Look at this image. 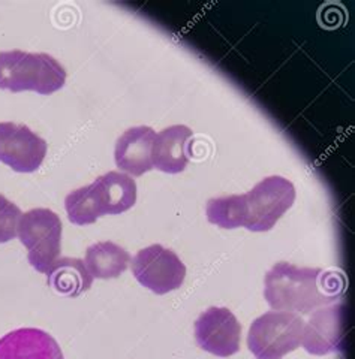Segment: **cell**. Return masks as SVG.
Wrapping results in <instances>:
<instances>
[{
    "label": "cell",
    "mask_w": 355,
    "mask_h": 359,
    "mask_svg": "<svg viewBox=\"0 0 355 359\" xmlns=\"http://www.w3.org/2000/svg\"><path fill=\"white\" fill-rule=\"evenodd\" d=\"M343 290L345 278L340 273L290 262H277L264 278V298L276 311L312 313L335 302Z\"/></svg>",
    "instance_id": "1"
},
{
    "label": "cell",
    "mask_w": 355,
    "mask_h": 359,
    "mask_svg": "<svg viewBox=\"0 0 355 359\" xmlns=\"http://www.w3.org/2000/svg\"><path fill=\"white\" fill-rule=\"evenodd\" d=\"M66 83L65 67L47 53L0 51V88L51 95Z\"/></svg>",
    "instance_id": "2"
},
{
    "label": "cell",
    "mask_w": 355,
    "mask_h": 359,
    "mask_svg": "<svg viewBox=\"0 0 355 359\" xmlns=\"http://www.w3.org/2000/svg\"><path fill=\"white\" fill-rule=\"evenodd\" d=\"M303 330L300 314L267 311L252 322L248 347L257 359H282L302 344Z\"/></svg>",
    "instance_id": "3"
},
{
    "label": "cell",
    "mask_w": 355,
    "mask_h": 359,
    "mask_svg": "<svg viewBox=\"0 0 355 359\" xmlns=\"http://www.w3.org/2000/svg\"><path fill=\"white\" fill-rule=\"evenodd\" d=\"M18 238L29 250V264L46 273L59 259L62 249V220L53 210L33 208L20 219Z\"/></svg>",
    "instance_id": "4"
},
{
    "label": "cell",
    "mask_w": 355,
    "mask_h": 359,
    "mask_svg": "<svg viewBox=\"0 0 355 359\" xmlns=\"http://www.w3.org/2000/svg\"><path fill=\"white\" fill-rule=\"evenodd\" d=\"M248 219L245 228L252 232H267L290 210L295 201L294 184L281 175L261 180L245 194Z\"/></svg>",
    "instance_id": "5"
},
{
    "label": "cell",
    "mask_w": 355,
    "mask_h": 359,
    "mask_svg": "<svg viewBox=\"0 0 355 359\" xmlns=\"http://www.w3.org/2000/svg\"><path fill=\"white\" fill-rule=\"evenodd\" d=\"M132 274L144 287L156 295H165L183 285L186 266L173 250L161 244H152L134 256Z\"/></svg>",
    "instance_id": "6"
},
{
    "label": "cell",
    "mask_w": 355,
    "mask_h": 359,
    "mask_svg": "<svg viewBox=\"0 0 355 359\" xmlns=\"http://www.w3.org/2000/svg\"><path fill=\"white\" fill-rule=\"evenodd\" d=\"M48 145L26 125L13 121L0 123V162L15 172L38 171L47 156Z\"/></svg>",
    "instance_id": "7"
},
{
    "label": "cell",
    "mask_w": 355,
    "mask_h": 359,
    "mask_svg": "<svg viewBox=\"0 0 355 359\" xmlns=\"http://www.w3.org/2000/svg\"><path fill=\"white\" fill-rule=\"evenodd\" d=\"M241 327L234 313L225 307H210L195 322V340L203 351L228 358L240 351Z\"/></svg>",
    "instance_id": "8"
},
{
    "label": "cell",
    "mask_w": 355,
    "mask_h": 359,
    "mask_svg": "<svg viewBox=\"0 0 355 359\" xmlns=\"http://www.w3.org/2000/svg\"><path fill=\"white\" fill-rule=\"evenodd\" d=\"M347 332V310L343 304L321 307L304 322L302 344L310 355L323 356L342 351Z\"/></svg>",
    "instance_id": "9"
},
{
    "label": "cell",
    "mask_w": 355,
    "mask_h": 359,
    "mask_svg": "<svg viewBox=\"0 0 355 359\" xmlns=\"http://www.w3.org/2000/svg\"><path fill=\"white\" fill-rule=\"evenodd\" d=\"M0 359H65L59 343L38 328H20L0 339Z\"/></svg>",
    "instance_id": "10"
},
{
    "label": "cell",
    "mask_w": 355,
    "mask_h": 359,
    "mask_svg": "<svg viewBox=\"0 0 355 359\" xmlns=\"http://www.w3.org/2000/svg\"><path fill=\"white\" fill-rule=\"evenodd\" d=\"M192 137V129L185 125H174L159 132L152 149L153 166L166 174L183 172L189 163Z\"/></svg>",
    "instance_id": "11"
},
{
    "label": "cell",
    "mask_w": 355,
    "mask_h": 359,
    "mask_svg": "<svg viewBox=\"0 0 355 359\" xmlns=\"http://www.w3.org/2000/svg\"><path fill=\"white\" fill-rule=\"evenodd\" d=\"M156 133L149 126L130 128L117 140L114 159L117 168L134 177L153 170L152 149Z\"/></svg>",
    "instance_id": "12"
},
{
    "label": "cell",
    "mask_w": 355,
    "mask_h": 359,
    "mask_svg": "<svg viewBox=\"0 0 355 359\" xmlns=\"http://www.w3.org/2000/svg\"><path fill=\"white\" fill-rule=\"evenodd\" d=\"M101 215H121L137 202V183L128 174L109 171L92 183Z\"/></svg>",
    "instance_id": "13"
},
{
    "label": "cell",
    "mask_w": 355,
    "mask_h": 359,
    "mask_svg": "<svg viewBox=\"0 0 355 359\" xmlns=\"http://www.w3.org/2000/svg\"><path fill=\"white\" fill-rule=\"evenodd\" d=\"M47 283L59 294L75 298L92 287L93 277L79 257H62L47 271Z\"/></svg>",
    "instance_id": "14"
},
{
    "label": "cell",
    "mask_w": 355,
    "mask_h": 359,
    "mask_svg": "<svg viewBox=\"0 0 355 359\" xmlns=\"http://www.w3.org/2000/svg\"><path fill=\"white\" fill-rule=\"evenodd\" d=\"M84 264L93 278H117L128 269L130 255L113 241H99L87 247Z\"/></svg>",
    "instance_id": "15"
},
{
    "label": "cell",
    "mask_w": 355,
    "mask_h": 359,
    "mask_svg": "<svg viewBox=\"0 0 355 359\" xmlns=\"http://www.w3.org/2000/svg\"><path fill=\"white\" fill-rule=\"evenodd\" d=\"M207 219L222 229L245 226L248 208L245 195H229L213 198L207 202Z\"/></svg>",
    "instance_id": "16"
},
{
    "label": "cell",
    "mask_w": 355,
    "mask_h": 359,
    "mask_svg": "<svg viewBox=\"0 0 355 359\" xmlns=\"http://www.w3.org/2000/svg\"><path fill=\"white\" fill-rule=\"evenodd\" d=\"M65 208L68 212L69 222L79 224V226L92 224L102 216L93 184L80 187L71 192L65 198Z\"/></svg>",
    "instance_id": "17"
},
{
    "label": "cell",
    "mask_w": 355,
    "mask_h": 359,
    "mask_svg": "<svg viewBox=\"0 0 355 359\" xmlns=\"http://www.w3.org/2000/svg\"><path fill=\"white\" fill-rule=\"evenodd\" d=\"M21 216L23 212L14 202L0 195V244L15 238Z\"/></svg>",
    "instance_id": "18"
}]
</instances>
